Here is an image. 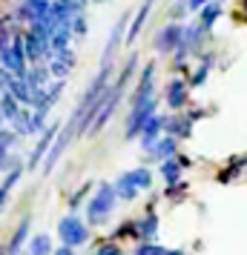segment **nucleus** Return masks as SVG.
Segmentation results:
<instances>
[{
	"label": "nucleus",
	"mask_w": 247,
	"mask_h": 255,
	"mask_svg": "<svg viewBox=\"0 0 247 255\" xmlns=\"http://www.w3.org/2000/svg\"><path fill=\"white\" fill-rule=\"evenodd\" d=\"M187 189H190V184L178 178V181H173V184H167V189H161V198L173 201V204H181V201L187 198Z\"/></svg>",
	"instance_id": "nucleus-26"
},
{
	"label": "nucleus",
	"mask_w": 247,
	"mask_h": 255,
	"mask_svg": "<svg viewBox=\"0 0 247 255\" xmlns=\"http://www.w3.org/2000/svg\"><path fill=\"white\" fill-rule=\"evenodd\" d=\"M46 129V112L43 109H32L29 115V135H40Z\"/></svg>",
	"instance_id": "nucleus-31"
},
{
	"label": "nucleus",
	"mask_w": 247,
	"mask_h": 255,
	"mask_svg": "<svg viewBox=\"0 0 247 255\" xmlns=\"http://www.w3.org/2000/svg\"><path fill=\"white\" fill-rule=\"evenodd\" d=\"M89 3H95V6H98V3H104V0H89Z\"/></svg>",
	"instance_id": "nucleus-51"
},
{
	"label": "nucleus",
	"mask_w": 247,
	"mask_h": 255,
	"mask_svg": "<svg viewBox=\"0 0 247 255\" xmlns=\"http://www.w3.org/2000/svg\"><path fill=\"white\" fill-rule=\"evenodd\" d=\"M6 89L12 92V98L17 101L20 106H29V98H32V86L26 83V78H12L6 83Z\"/></svg>",
	"instance_id": "nucleus-22"
},
{
	"label": "nucleus",
	"mask_w": 247,
	"mask_h": 255,
	"mask_svg": "<svg viewBox=\"0 0 247 255\" xmlns=\"http://www.w3.org/2000/svg\"><path fill=\"white\" fill-rule=\"evenodd\" d=\"M118 195H115V186L104 181L98 184V189L92 192V198L86 201V227H101L109 221V215L115 212Z\"/></svg>",
	"instance_id": "nucleus-1"
},
{
	"label": "nucleus",
	"mask_w": 247,
	"mask_h": 255,
	"mask_svg": "<svg viewBox=\"0 0 247 255\" xmlns=\"http://www.w3.org/2000/svg\"><path fill=\"white\" fill-rule=\"evenodd\" d=\"M12 78H14L12 72L6 69V66H0V92H3V89H6V83L12 81Z\"/></svg>",
	"instance_id": "nucleus-45"
},
{
	"label": "nucleus",
	"mask_w": 247,
	"mask_h": 255,
	"mask_svg": "<svg viewBox=\"0 0 247 255\" xmlns=\"http://www.w3.org/2000/svg\"><path fill=\"white\" fill-rule=\"evenodd\" d=\"M153 95H155V60H150L141 69V75H138V83H135V89H132V95H130V106L144 104V101H150Z\"/></svg>",
	"instance_id": "nucleus-7"
},
{
	"label": "nucleus",
	"mask_w": 247,
	"mask_h": 255,
	"mask_svg": "<svg viewBox=\"0 0 247 255\" xmlns=\"http://www.w3.org/2000/svg\"><path fill=\"white\" fill-rule=\"evenodd\" d=\"M72 140H75V121H69V124H60L58 135L52 138L46 155H43V161H40V172H43V175L55 172V166H58V161L63 158V152L72 146Z\"/></svg>",
	"instance_id": "nucleus-2"
},
{
	"label": "nucleus",
	"mask_w": 247,
	"mask_h": 255,
	"mask_svg": "<svg viewBox=\"0 0 247 255\" xmlns=\"http://www.w3.org/2000/svg\"><path fill=\"white\" fill-rule=\"evenodd\" d=\"M158 135H161V115L153 112V115L144 121L141 132H138V146H141L144 152H150V149H153V143L158 140Z\"/></svg>",
	"instance_id": "nucleus-15"
},
{
	"label": "nucleus",
	"mask_w": 247,
	"mask_h": 255,
	"mask_svg": "<svg viewBox=\"0 0 247 255\" xmlns=\"http://www.w3.org/2000/svg\"><path fill=\"white\" fill-rule=\"evenodd\" d=\"M150 255H187V250H170V247H158V244L153 241Z\"/></svg>",
	"instance_id": "nucleus-41"
},
{
	"label": "nucleus",
	"mask_w": 247,
	"mask_h": 255,
	"mask_svg": "<svg viewBox=\"0 0 247 255\" xmlns=\"http://www.w3.org/2000/svg\"><path fill=\"white\" fill-rule=\"evenodd\" d=\"M124 92H127V89H121V86H115V83H106L104 101H101L98 112H95V121L89 124V129H86V135H89V138L98 135V132H104V127L109 124V118L115 115V109L121 106V101H124Z\"/></svg>",
	"instance_id": "nucleus-3"
},
{
	"label": "nucleus",
	"mask_w": 247,
	"mask_h": 255,
	"mask_svg": "<svg viewBox=\"0 0 247 255\" xmlns=\"http://www.w3.org/2000/svg\"><path fill=\"white\" fill-rule=\"evenodd\" d=\"M46 69H49V78H58V81H66L69 78V66L63 63V60H58V58H52V60H46Z\"/></svg>",
	"instance_id": "nucleus-30"
},
{
	"label": "nucleus",
	"mask_w": 247,
	"mask_h": 255,
	"mask_svg": "<svg viewBox=\"0 0 247 255\" xmlns=\"http://www.w3.org/2000/svg\"><path fill=\"white\" fill-rule=\"evenodd\" d=\"M17 109H20V104L12 98L9 89H3V92H0V112H3V118H6V121H12Z\"/></svg>",
	"instance_id": "nucleus-29"
},
{
	"label": "nucleus",
	"mask_w": 247,
	"mask_h": 255,
	"mask_svg": "<svg viewBox=\"0 0 247 255\" xmlns=\"http://www.w3.org/2000/svg\"><path fill=\"white\" fill-rule=\"evenodd\" d=\"M210 72H213L210 66H204V63H201L199 69H196V72H193V75L187 78V86H190V89H196V86H201V83L207 81V75H210Z\"/></svg>",
	"instance_id": "nucleus-35"
},
{
	"label": "nucleus",
	"mask_w": 247,
	"mask_h": 255,
	"mask_svg": "<svg viewBox=\"0 0 247 255\" xmlns=\"http://www.w3.org/2000/svg\"><path fill=\"white\" fill-rule=\"evenodd\" d=\"M167 106H170V112H181L190 101V86H187V78H173V81L167 83Z\"/></svg>",
	"instance_id": "nucleus-10"
},
{
	"label": "nucleus",
	"mask_w": 247,
	"mask_h": 255,
	"mask_svg": "<svg viewBox=\"0 0 247 255\" xmlns=\"http://www.w3.org/2000/svg\"><path fill=\"white\" fill-rule=\"evenodd\" d=\"M52 58H58V60H63L69 69H75V63H78V58H75V52H72V46H63V49H58V52H52Z\"/></svg>",
	"instance_id": "nucleus-38"
},
{
	"label": "nucleus",
	"mask_w": 247,
	"mask_h": 255,
	"mask_svg": "<svg viewBox=\"0 0 247 255\" xmlns=\"http://www.w3.org/2000/svg\"><path fill=\"white\" fill-rule=\"evenodd\" d=\"M196 55H199V60L201 63H204V66H216V60H219V52H196Z\"/></svg>",
	"instance_id": "nucleus-43"
},
{
	"label": "nucleus",
	"mask_w": 247,
	"mask_h": 255,
	"mask_svg": "<svg viewBox=\"0 0 247 255\" xmlns=\"http://www.w3.org/2000/svg\"><path fill=\"white\" fill-rule=\"evenodd\" d=\"M52 255H75V250H72V247H66V244H60L58 250H52Z\"/></svg>",
	"instance_id": "nucleus-49"
},
{
	"label": "nucleus",
	"mask_w": 247,
	"mask_h": 255,
	"mask_svg": "<svg viewBox=\"0 0 247 255\" xmlns=\"http://www.w3.org/2000/svg\"><path fill=\"white\" fill-rule=\"evenodd\" d=\"M132 232H135V227H132V221H124V224H118L115 230H112V235H109V241H121V238H132Z\"/></svg>",
	"instance_id": "nucleus-36"
},
{
	"label": "nucleus",
	"mask_w": 247,
	"mask_h": 255,
	"mask_svg": "<svg viewBox=\"0 0 247 255\" xmlns=\"http://www.w3.org/2000/svg\"><path fill=\"white\" fill-rule=\"evenodd\" d=\"M130 178L132 184L138 186V192H147V189H153V172H150V166H135V169H130Z\"/></svg>",
	"instance_id": "nucleus-27"
},
{
	"label": "nucleus",
	"mask_w": 247,
	"mask_h": 255,
	"mask_svg": "<svg viewBox=\"0 0 247 255\" xmlns=\"http://www.w3.org/2000/svg\"><path fill=\"white\" fill-rule=\"evenodd\" d=\"M178 149H181V140H178L176 135H167V132H161V135H158V140L153 143V149L147 152V155H150V161H164V158H170V155H176Z\"/></svg>",
	"instance_id": "nucleus-14"
},
{
	"label": "nucleus",
	"mask_w": 247,
	"mask_h": 255,
	"mask_svg": "<svg viewBox=\"0 0 247 255\" xmlns=\"http://www.w3.org/2000/svg\"><path fill=\"white\" fill-rule=\"evenodd\" d=\"M222 3H227V0H222Z\"/></svg>",
	"instance_id": "nucleus-53"
},
{
	"label": "nucleus",
	"mask_w": 247,
	"mask_h": 255,
	"mask_svg": "<svg viewBox=\"0 0 247 255\" xmlns=\"http://www.w3.org/2000/svg\"><path fill=\"white\" fill-rule=\"evenodd\" d=\"M115 195H118V201H135V198L141 195V192H138V186L132 184V178H130V169H127V172H121L115 178Z\"/></svg>",
	"instance_id": "nucleus-20"
},
{
	"label": "nucleus",
	"mask_w": 247,
	"mask_h": 255,
	"mask_svg": "<svg viewBox=\"0 0 247 255\" xmlns=\"http://www.w3.org/2000/svg\"><path fill=\"white\" fill-rule=\"evenodd\" d=\"M127 23H130V12H124L121 17H118V23L112 26V32H109V37H106V46H104V58H101V63H112L115 52L121 49V43H124Z\"/></svg>",
	"instance_id": "nucleus-11"
},
{
	"label": "nucleus",
	"mask_w": 247,
	"mask_h": 255,
	"mask_svg": "<svg viewBox=\"0 0 247 255\" xmlns=\"http://www.w3.org/2000/svg\"><path fill=\"white\" fill-rule=\"evenodd\" d=\"M20 175H23V163H17V166H12V169H6V178H3V184H0V212L6 209L9 198H12L14 184L20 181Z\"/></svg>",
	"instance_id": "nucleus-18"
},
{
	"label": "nucleus",
	"mask_w": 247,
	"mask_h": 255,
	"mask_svg": "<svg viewBox=\"0 0 247 255\" xmlns=\"http://www.w3.org/2000/svg\"><path fill=\"white\" fill-rule=\"evenodd\" d=\"M196 14H199V26L204 29V32H210L213 26H216V20L224 14V3L222 0H207Z\"/></svg>",
	"instance_id": "nucleus-17"
},
{
	"label": "nucleus",
	"mask_w": 247,
	"mask_h": 255,
	"mask_svg": "<svg viewBox=\"0 0 247 255\" xmlns=\"http://www.w3.org/2000/svg\"><path fill=\"white\" fill-rule=\"evenodd\" d=\"M49 81H52V78H49V69H46L43 60H40V63H32V66L26 69V83H29V86H46Z\"/></svg>",
	"instance_id": "nucleus-25"
},
{
	"label": "nucleus",
	"mask_w": 247,
	"mask_h": 255,
	"mask_svg": "<svg viewBox=\"0 0 247 255\" xmlns=\"http://www.w3.org/2000/svg\"><path fill=\"white\" fill-rule=\"evenodd\" d=\"M14 17H17L20 23H32V20H35V17H32V9H29V3H26V0H20V3L14 6Z\"/></svg>",
	"instance_id": "nucleus-39"
},
{
	"label": "nucleus",
	"mask_w": 247,
	"mask_h": 255,
	"mask_svg": "<svg viewBox=\"0 0 247 255\" xmlns=\"http://www.w3.org/2000/svg\"><path fill=\"white\" fill-rule=\"evenodd\" d=\"M89 192H92V181H89V184H83L81 189H75V195L69 198V212H75V209L81 207V201L89 195Z\"/></svg>",
	"instance_id": "nucleus-37"
},
{
	"label": "nucleus",
	"mask_w": 247,
	"mask_h": 255,
	"mask_svg": "<svg viewBox=\"0 0 247 255\" xmlns=\"http://www.w3.org/2000/svg\"><path fill=\"white\" fill-rule=\"evenodd\" d=\"M52 235L49 232H37L32 235L29 232V238H26V255H52Z\"/></svg>",
	"instance_id": "nucleus-19"
},
{
	"label": "nucleus",
	"mask_w": 247,
	"mask_h": 255,
	"mask_svg": "<svg viewBox=\"0 0 247 255\" xmlns=\"http://www.w3.org/2000/svg\"><path fill=\"white\" fill-rule=\"evenodd\" d=\"M78 3H83V6H89V0H78Z\"/></svg>",
	"instance_id": "nucleus-52"
},
{
	"label": "nucleus",
	"mask_w": 247,
	"mask_h": 255,
	"mask_svg": "<svg viewBox=\"0 0 247 255\" xmlns=\"http://www.w3.org/2000/svg\"><path fill=\"white\" fill-rule=\"evenodd\" d=\"M173 158L178 161V166H181V169H190V166H193V158H187V155H184L181 149H178L176 155H173Z\"/></svg>",
	"instance_id": "nucleus-44"
},
{
	"label": "nucleus",
	"mask_w": 247,
	"mask_h": 255,
	"mask_svg": "<svg viewBox=\"0 0 247 255\" xmlns=\"http://www.w3.org/2000/svg\"><path fill=\"white\" fill-rule=\"evenodd\" d=\"M158 175H161L164 184H173V181H178V178L184 175V169H181L178 161L170 155V158H164V161H158Z\"/></svg>",
	"instance_id": "nucleus-24"
},
{
	"label": "nucleus",
	"mask_w": 247,
	"mask_h": 255,
	"mask_svg": "<svg viewBox=\"0 0 247 255\" xmlns=\"http://www.w3.org/2000/svg\"><path fill=\"white\" fill-rule=\"evenodd\" d=\"M158 198L161 195H153L150 207L144 209V215L132 221V227H135L132 238H135V241H155V238H158V230H161V218H158V212H155V201H158Z\"/></svg>",
	"instance_id": "nucleus-5"
},
{
	"label": "nucleus",
	"mask_w": 247,
	"mask_h": 255,
	"mask_svg": "<svg viewBox=\"0 0 247 255\" xmlns=\"http://www.w3.org/2000/svg\"><path fill=\"white\" fill-rule=\"evenodd\" d=\"M29 232H32V215H23V221L17 224V230H14V235H12V241L3 247V253L6 255H23V247H26Z\"/></svg>",
	"instance_id": "nucleus-16"
},
{
	"label": "nucleus",
	"mask_w": 247,
	"mask_h": 255,
	"mask_svg": "<svg viewBox=\"0 0 247 255\" xmlns=\"http://www.w3.org/2000/svg\"><path fill=\"white\" fill-rule=\"evenodd\" d=\"M184 14H187V6H184V0H176V6L170 9V17H173V20H184Z\"/></svg>",
	"instance_id": "nucleus-42"
},
{
	"label": "nucleus",
	"mask_w": 247,
	"mask_h": 255,
	"mask_svg": "<svg viewBox=\"0 0 247 255\" xmlns=\"http://www.w3.org/2000/svg\"><path fill=\"white\" fill-rule=\"evenodd\" d=\"M161 132L176 135L178 140H184L193 135V121L187 115H161Z\"/></svg>",
	"instance_id": "nucleus-13"
},
{
	"label": "nucleus",
	"mask_w": 247,
	"mask_h": 255,
	"mask_svg": "<svg viewBox=\"0 0 247 255\" xmlns=\"http://www.w3.org/2000/svg\"><path fill=\"white\" fill-rule=\"evenodd\" d=\"M153 3L155 0H141V6H138V12L130 17V23H127V32H124V40L127 43H135V37L141 35V29L147 26V17H150V12H153Z\"/></svg>",
	"instance_id": "nucleus-12"
},
{
	"label": "nucleus",
	"mask_w": 247,
	"mask_h": 255,
	"mask_svg": "<svg viewBox=\"0 0 247 255\" xmlns=\"http://www.w3.org/2000/svg\"><path fill=\"white\" fill-rule=\"evenodd\" d=\"M26 3H29V9H32V17H35V20L49 17V0H26Z\"/></svg>",
	"instance_id": "nucleus-33"
},
{
	"label": "nucleus",
	"mask_w": 247,
	"mask_h": 255,
	"mask_svg": "<svg viewBox=\"0 0 247 255\" xmlns=\"http://www.w3.org/2000/svg\"><path fill=\"white\" fill-rule=\"evenodd\" d=\"M135 66H138V55L132 52L130 55V60L121 66V72H118V78H115V86H121V89H127L130 86V81H132V75H135Z\"/></svg>",
	"instance_id": "nucleus-28"
},
{
	"label": "nucleus",
	"mask_w": 247,
	"mask_h": 255,
	"mask_svg": "<svg viewBox=\"0 0 247 255\" xmlns=\"http://www.w3.org/2000/svg\"><path fill=\"white\" fill-rule=\"evenodd\" d=\"M29 115H32V109H29V106H20V109L14 112L12 121H6V127L12 129L17 138H29Z\"/></svg>",
	"instance_id": "nucleus-21"
},
{
	"label": "nucleus",
	"mask_w": 247,
	"mask_h": 255,
	"mask_svg": "<svg viewBox=\"0 0 247 255\" xmlns=\"http://www.w3.org/2000/svg\"><path fill=\"white\" fill-rule=\"evenodd\" d=\"M242 169H245V155H233L227 161V166L219 172V184H233L236 178L242 175Z\"/></svg>",
	"instance_id": "nucleus-23"
},
{
	"label": "nucleus",
	"mask_w": 247,
	"mask_h": 255,
	"mask_svg": "<svg viewBox=\"0 0 247 255\" xmlns=\"http://www.w3.org/2000/svg\"><path fill=\"white\" fill-rule=\"evenodd\" d=\"M17 135H14L12 129L9 127H0V143H3V146H9V149H14V146H17Z\"/></svg>",
	"instance_id": "nucleus-40"
},
{
	"label": "nucleus",
	"mask_w": 247,
	"mask_h": 255,
	"mask_svg": "<svg viewBox=\"0 0 247 255\" xmlns=\"http://www.w3.org/2000/svg\"><path fill=\"white\" fill-rule=\"evenodd\" d=\"M89 227H86V221L81 218V215H75V212H69V215H63V218L58 221V238L60 244H66V247H72V250H78V247H83V244L89 241Z\"/></svg>",
	"instance_id": "nucleus-4"
},
{
	"label": "nucleus",
	"mask_w": 247,
	"mask_h": 255,
	"mask_svg": "<svg viewBox=\"0 0 247 255\" xmlns=\"http://www.w3.org/2000/svg\"><path fill=\"white\" fill-rule=\"evenodd\" d=\"M69 29H72V35H78V37L86 35V29H89V23H86V14H83V12L75 14V17L69 20Z\"/></svg>",
	"instance_id": "nucleus-34"
},
{
	"label": "nucleus",
	"mask_w": 247,
	"mask_h": 255,
	"mask_svg": "<svg viewBox=\"0 0 247 255\" xmlns=\"http://www.w3.org/2000/svg\"><path fill=\"white\" fill-rule=\"evenodd\" d=\"M181 29H184L181 20H173V23L161 26V29H158V35H155V52L167 58V55L178 46V40H181Z\"/></svg>",
	"instance_id": "nucleus-8"
},
{
	"label": "nucleus",
	"mask_w": 247,
	"mask_h": 255,
	"mask_svg": "<svg viewBox=\"0 0 247 255\" xmlns=\"http://www.w3.org/2000/svg\"><path fill=\"white\" fill-rule=\"evenodd\" d=\"M89 255H127V253L118 247V241H109V238H106V241H98V244H95V250H92Z\"/></svg>",
	"instance_id": "nucleus-32"
},
{
	"label": "nucleus",
	"mask_w": 247,
	"mask_h": 255,
	"mask_svg": "<svg viewBox=\"0 0 247 255\" xmlns=\"http://www.w3.org/2000/svg\"><path fill=\"white\" fill-rule=\"evenodd\" d=\"M207 0H184V6H187V12H199L201 6H204Z\"/></svg>",
	"instance_id": "nucleus-47"
},
{
	"label": "nucleus",
	"mask_w": 247,
	"mask_h": 255,
	"mask_svg": "<svg viewBox=\"0 0 247 255\" xmlns=\"http://www.w3.org/2000/svg\"><path fill=\"white\" fill-rule=\"evenodd\" d=\"M204 115H207V109H190V112H187V118L193 121V124H196V121H201Z\"/></svg>",
	"instance_id": "nucleus-48"
},
{
	"label": "nucleus",
	"mask_w": 247,
	"mask_h": 255,
	"mask_svg": "<svg viewBox=\"0 0 247 255\" xmlns=\"http://www.w3.org/2000/svg\"><path fill=\"white\" fill-rule=\"evenodd\" d=\"M153 112H158V95H153L150 101H144V104L132 106L130 115H127V124H124V138L127 140H135L138 138V132H141L144 121L153 115Z\"/></svg>",
	"instance_id": "nucleus-6"
},
{
	"label": "nucleus",
	"mask_w": 247,
	"mask_h": 255,
	"mask_svg": "<svg viewBox=\"0 0 247 255\" xmlns=\"http://www.w3.org/2000/svg\"><path fill=\"white\" fill-rule=\"evenodd\" d=\"M0 127H6V118H3V112H0Z\"/></svg>",
	"instance_id": "nucleus-50"
},
{
	"label": "nucleus",
	"mask_w": 247,
	"mask_h": 255,
	"mask_svg": "<svg viewBox=\"0 0 247 255\" xmlns=\"http://www.w3.org/2000/svg\"><path fill=\"white\" fill-rule=\"evenodd\" d=\"M58 129H60V124L55 121V124H49V127L40 132V138H37L35 149H32V155H29V161H26L23 169H29V172L40 169V161H43V155H46V149H49V143H52V138L58 135Z\"/></svg>",
	"instance_id": "nucleus-9"
},
{
	"label": "nucleus",
	"mask_w": 247,
	"mask_h": 255,
	"mask_svg": "<svg viewBox=\"0 0 247 255\" xmlns=\"http://www.w3.org/2000/svg\"><path fill=\"white\" fill-rule=\"evenodd\" d=\"M150 247H153V241H138V247H135L132 255H150Z\"/></svg>",
	"instance_id": "nucleus-46"
}]
</instances>
